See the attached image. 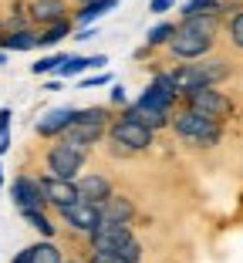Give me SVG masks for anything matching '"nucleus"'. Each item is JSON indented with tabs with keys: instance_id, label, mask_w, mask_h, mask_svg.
Masks as SVG:
<instances>
[{
	"instance_id": "79ce46f5",
	"label": "nucleus",
	"mask_w": 243,
	"mask_h": 263,
	"mask_svg": "<svg viewBox=\"0 0 243 263\" xmlns=\"http://www.w3.org/2000/svg\"><path fill=\"white\" fill-rule=\"evenodd\" d=\"M0 189H4V165H0Z\"/></svg>"
},
{
	"instance_id": "2f4dec72",
	"label": "nucleus",
	"mask_w": 243,
	"mask_h": 263,
	"mask_svg": "<svg viewBox=\"0 0 243 263\" xmlns=\"http://www.w3.org/2000/svg\"><path fill=\"white\" fill-rule=\"evenodd\" d=\"M85 263H128V260L122 253H91V250H88V260Z\"/></svg>"
},
{
	"instance_id": "b1692460",
	"label": "nucleus",
	"mask_w": 243,
	"mask_h": 263,
	"mask_svg": "<svg viewBox=\"0 0 243 263\" xmlns=\"http://www.w3.org/2000/svg\"><path fill=\"white\" fill-rule=\"evenodd\" d=\"M223 31H227V41L243 51V4H230V10L223 14Z\"/></svg>"
},
{
	"instance_id": "dca6fc26",
	"label": "nucleus",
	"mask_w": 243,
	"mask_h": 263,
	"mask_svg": "<svg viewBox=\"0 0 243 263\" xmlns=\"http://www.w3.org/2000/svg\"><path fill=\"white\" fill-rule=\"evenodd\" d=\"M27 14H31L34 27H47V24L68 17V0H27Z\"/></svg>"
},
{
	"instance_id": "e433bc0d",
	"label": "nucleus",
	"mask_w": 243,
	"mask_h": 263,
	"mask_svg": "<svg viewBox=\"0 0 243 263\" xmlns=\"http://www.w3.org/2000/svg\"><path fill=\"white\" fill-rule=\"evenodd\" d=\"M152 54H156V47H149V44H145V41H142V44H139V47H135V51H132V58H135V61H149Z\"/></svg>"
},
{
	"instance_id": "ddd939ff",
	"label": "nucleus",
	"mask_w": 243,
	"mask_h": 263,
	"mask_svg": "<svg viewBox=\"0 0 243 263\" xmlns=\"http://www.w3.org/2000/svg\"><path fill=\"white\" fill-rule=\"evenodd\" d=\"M74 122V108H68V105H61V108H47L44 115L34 122V135L44 142H54L64 135V128Z\"/></svg>"
},
{
	"instance_id": "20e7f679",
	"label": "nucleus",
	"mask_w": 243,
	"mask_h": 263,
	"mask_svg": "<svg viewBox=\"0 0 243 263\" xmlns=\"http://www.w3.org/2000/svg\"><path fill=\"white\" fill-rule=\"evenodd\" d=\"M179 105H186V108H193V111H203V115L216 118V122H227V118L233 115V98H230L223 88H216V85L182 91V101H179Z\"/></svg>"
},
{
	"instance_id": "6e6552de",
	"label": "nucleus",
	"mask_w": 243,
	"mask_h": 263,
	"mask_svg": "<svg viewBox=\"0 0 243 263\" xmlns=\"http://www.w3.org/2000/svg\"><path fill=\"white\" fill-rule=\"evenodd\" d=\"M58 216H61V223L68 226L71 233H78V236H85V240H88V236L95 233V226L102 223V206L78 199V202H71V206L58 209Z\"/></svg>"
},
{
	"instance_id": "f03ea898",
	"label": "nucleus",
	"mask_w": 243,
	"mask_h": 263,
	"mask_svg": "<svg viewBox=\"0 0 243 263\" xmlns=\"http://www.w3.org/2000/svg\"><path fill=\"white\" fill-rule=\"evenodd\" d=\"M169 132L189 148H216L223 142V122L203 115V111H193L186 105L173 111V122H169Z\"/></svg>"
},
{
	"instance_id": "c03bdc74",
	"label": "nucleus",
	"mask_w": 243,
	"mask_h": 263,
	"mask_svg": "<svg viewBox=\"0 0 243 263\" xmlns=\"http://www.w3.org/2000/svg\"><path fill=\"white\" fill-rule=\"evenodd\" d=\"M74 4H88V0H74Z\"/></svg>"
},
{
	"instance_id": "bb28decb",
	"label": "nucleus",
	"mask_w": 243,
	"mask_h": 263,
	"mask_svg": "<svg viewBox=\"0 0 243 263\" xmlns=\"http://www.w3.org/2000/svg\"><path fill=\"white\" fill-rule=\"evenodd\" d=\"M173 34H176V21H159L145 31V44L156 47V51H165V44L173 41Z\"/></svg>"
},
{
	"instance_id": "473e14b6",
	"label": "nucleus",
	"mask_w": 243,
	"mask_h": 263,
	"mask_svg": "<svg viewBox=\"0 0 243 263\" xmlns=\"http://www.w3.org/2000/svg\"><path fill=\"white\" fill-rule=\"evenodd\" d=\"M179 0H149V14H156V17H165V10H173Z\"/></svg>"
},
{
	"instance_id": "7c9ffc66",
	"label": "nucleus",
	"mask_w": 243,
	"mask_h": 263,
	"mask_svg": "<svg viewBox=\"0 0 243 263\" xmlns=\"http://www.w3.org/2000/svg\"><path fill=\"white\" fill-rule=\"evenodd\" d=\"M128 101H132V98H128V91H125V88H122V85H111V91H108V108L122 111V108L128 105Z\"/></svg>"
},
{
	"instance_id": "ea45409f",
	"label": "nucleus",
	"mask_w": 243,
	"mask_h": 263,
	"mask_svg": "<svg viewBox=\"0 0 243 263\" xmlns=\"http://www.w3.org/2000/svg\"><path fill=\"white\" fill-rule=\"evenodd\" d=\"M10 263H31V260H27V250H21V253H14V260H10Z\"/></svg>"
},
{
	"instance_id": "a211bd4d",
	"label": "nucleus",
	"mask_w": 243,
	"mask_h": 263,
	"mask_svg": "<svg viewBox=\"0 0 243 263\" xmlns=\"http://www.w3.org/2000/svg\"><path fill=\"white\" fill-rule=\"evenodd\" d=\"M108 64V54H68V61L58 68L61 78H81L88 71H102Z\"/></svg>"
},
{
	"instance_id": "58836bf2",
	"label": "nucleus",
	"mask_w": 243,
	"mask_h": 263,
	"mask_svg": "<svg viewBox=\"0 0 243 263\" xmlns=\"http://www.w3.org/2000/svg\"><path fill=\"white\" fill-rule=\"evenodd\" d=\"M10 152V135H4V139H0V155H7Z\"/></svg>"
},
{
	"instance_id": "c85d7f7f",
	"label": "nucleus",
	"mask_w": 243,
	"mask_h": 263,
	"mask_svg": "<svg viewBox=\"0 0 243 263\" xmlns=\"http://www.w3.org/2000/svg\"><path fill=\"white\" fill-rule=\"evenodd\" d=\"M115 253H122L128 263H142V260H145V247H142V240H139V236H128V240L122 243V247H118Z\"/></svg>"
},
{
	"instance_id": "423d86ee",
	"label": "nucleus",
	"mask_w": 243,
	"mask_h": 263,
	"mask_svg": "<svg viewBox=\"0 0 243 263\" xmlns=\"http://www.w3.org/2000/svg\"><path fill=\"white\" fill-rule=\"evenodd\" d=\"M108 139L118 142V145H128L132 152L142 155V152H149V148L156 145V132L145 128V125H139V122H132V118L115 115L111 125H108Z\"/></svg>"
},
{
	"instance_id": "c9c22d12",
	"label": "nucleus",
	"mask_w": 243,
	"mask_h": 263,
	"mask_svg": "<svg viewBox=\"0 0 243 263\" xmlns=\"http://www.w3.org/2000/svg\"><path fill=\"white\" fill-rule=\"evenodd\" d=\"M10 122H14V111L4 105V108H0V139H4V135H10Z\"/></svg>"
},
{
	"instance_id": "f257e3e1",
	"label": "nucleus",
	"mask_w": 243,
	"mask_h": 263,
	"mask_svg": "<svg viewBox=\"0 0 243 263\" xmlns=\"http://www.w3.org/2000/svg\"><path fill=\"white\" fill-rule=\"evenodd\" d=\"M169 71V78H173V85L182 91H193V88H206V85H216L220 88L223 81H230L233 78V64L227 61V58H216V54H206L199 58V61H176Z\"/></svg>"
},
{
	"instance_id": "a19ab883",
	"label": "nucleus",
	"mask_w": 243,
	"mask_h": 263,
	"mask_svg": "<svg viewBox=\"0 0 243 263\" xmlns=\"http://www.w3.org/2000/svg\"><path fill=\"white\" fill-rule=\"evenodd\" d=\"M4 64H7V51H0V68H4Z\"/></svg>"
},
{
	"instance_id": "72a5a7b5",
	"label": "nucleus",
	"mask_w": 243,
	"mask_h": 263,
	"mask_svg": "<svg viewBox=\"0 0 243 263\" xmlns=\"http://www.w3.org/2000/svg\"><path fill=\"white\" fill-rule=\"evenodd\" d=\"M108 155H115V159H135L139 152H132L128 145H118V142H111V139H108Z\"/></svg>"
},
{
	"instance_id": "412c9836",
	"label": "nucleus",
	"mask_w": 243,
	"mask_h": 263,
	"mask_svg": "<svg viewBox=\"0 0 243 263\" xmlns=\"http://www.w3.org/2000/svg\"><path fill=\"white\" fill-rule=\"evenodd\" d=\"M17 213H21V219L38 233L41 240H54L58 236V223L47 216V209H17Z\"/></svg>"
},
{
	"instance_id": "7ed1b4c3",
	"label": "nucleus",
	"mask_w": 243,
	"mask_h": 263,
	"mask_svg": "<svg viewBox=\"0 0 243 263\" xmlns=\"http://www.w3.org/2000/svg\"><path fill=\"white\" fill-rule=\"evenodd\" d=\"M44 172L58 179H78L85 172V162H88V148L81 145H71L68 139H54L51 145L44 148Z\"/></svg>"
},
{
	"instance_id": "4c0bfd02",
	"label": "nucleus",
	"mask_w": 243,
	"mask_h": 263,
	"mask_svg": "<svg viewBox=\"0 0 243 263\" xmlns=\"http://www.w3.org/2000/svg\"><path fill=\"white\" fill-rule=\"evenodd\" d=\"M61 88H64V78L61 74H58V78H47V81H44V91H61Z\"/></svg>"
},
{
	"instance_id": "c756f323",
	"label": "nucleus",
	"mask_w": 243,
	"mask_h": 263,
	"mask_svg": "<svg viewBox=\"0 0 243 263\" xmlns=\"http://www.w3.org/2000/svg\"><path fill=\"white\" fill-rule=\"evenodd\" d=\"M81 91H85V88H102V85H111V74L108 71H95V74H81Z\"/></svg>"
},
{
	"instance_id": "5701e85b",
	"label": "nucleus",
	"mask_w": 243,
	"mask_h": 263,
	"mask_svg": "<svg viewBox=\"0 0 243 263\" xmlns=\"http://www.w3.org/2000/svg\"><path fill=\"white\" fill-rule=\"evenodd\" d=\"M27 250V260L31 263H64L68 256H64V250L58 247L54 240H38L31 243V247H24Z\"/></svg>"
},
{
	"instance_id": "f8f14e48",
	"label": "nucleus",
	"mask_w": 243,
	"mask_h": 263,
	"mask_svg": "<svg viewBox=\"0 0 243 263\" xmlns=\"http://www.w3.org/2000/svg\"><path fill=\"white\" fill-rule=\"evenodd\" d=\"M173 111L176 108H152V105H142V101L135 98V101H128L118 115L132 118V122L145 125V128H152V132H165V128H169V122H173Z\"/></svg>"
},
{
	"instance_id": "a18cd8bd",
	"label": "nucleus",
	"mask_w": 243,
	"mask_h": 263,
	"mask_svg": "<svg viewBox=\"0 0 243 263\" xmlns=\"http://www.w3.org/2000/svg\"><path fill=\"white\" fill-rule=\"evenodd\" d=\"M0 34H4V24H0Z\"/></svg>"
},
{
	"instance_id": "a878e982",
	"label": "nucleus",
	"mask_w": 243,
	"mask_h": 263,
	"mask_svg": "<svg viewBox=\"0 0 243 263\" xmlns=\"http://www.w3.org/2000/svg\"><path fill=\"white\" fill-rule=\"evenodd\" d=\"M115 115H118V111L108 108V105H85V108H74V118H78V122L105 125V128L111 125V118H115Z\"/></svg>"
},
{
	"instance_id": "37998d69",
	"label": "nucleus",
	"mask_w": 243,
	"mask_h": 263,
	"mask_svg": "<svg viewBox=\"0 0 243 263\" xmlns=\"http://www.w3.org/2000/svg\"><path fill=\"white\" fill-rule=\"evenodd\" d=\"M64 263H81V260H64Z\"/></svg>"
},
{
	"instance_id": "6ab92c4d",
	"label": "nucleus",
	"mask_w": 243,
	"mask_h": 263,
	"mask_svg": "<svg viewBox=\"0 0 243 263\" xmlns=\"http://www.w3.org/2000/svg\"><path fill=\"white\" fill-rule=\"evenodd\" d=\"M34 47H38V27H21V31L0 34V51H7V54H24Z\"/></svg>"
},
{
	"instance_id": "4be33fe9",
	"label": "nucleus",
	"mask_w": 243,
	"mask_h": 263,
	"mask_svg": "<svg viewBox=\"0 0 243 263\" xmlns=\"http://www.w3.org/2000/svg\"><path fill=\"white\" fill-rule=\"evenodd\" d=\"M0 24H4V31H21V27H34L31 14H27V0H10L7 10L0 14Z\"/></svg>"
},
{
	"instance_id": "aec40b11",
	"label": "nucleus",
	"mask_w": 243,
	"mask_h": 263,
	"mask_svg": "<svg viewBox=\"0 0 243 263\" xmlns=\"http://www.w3.org/2000/svg\"><path fill=\"white\" fill-rule=\"evenodd\" d=\"M71 34H74V21H71V14L68 17H61V21H54V24H47V27H38V47H58L61 41H68Z\"/></svg>"
},
{
	"instance_id": "49530a36",
	"label": "nucleus",
	"mask_w": 243,
	"mask_h": 263,
	"mask_svg": "<svg viewBox=\"0 0 243 263\" xmlns=\"http://www.w3.org/2000/svg\"><path fill=\"white\" fill-rule=\"evenodd\" d=\"M233 4H243V0H233Z\"/></svg>"
},
{
	"instance_id": "393cba45",
	"label": "nucleus",
	"mask_w": 243,
	"mask_h": 263,
	"mask_svg": "<svg viewBox=\"0 0 243 263\" xmlns=\"http://www.w3.org/2000/svg\"><path fill=\"white\" fill-rule=\"evenodd\" d=\"M233 0H182L179 4V17H189V14H227Z\"/></svg>"
},
{
	"instance_id": "cd10ccee",
	"label": "nucleus",
	"mask_w": 243,
	"mask_h": 263,
	"mask_svg": "<svg viewBox=\"0 0 243 263\" xmlns=\"http://www.w3.org/2000/svg\"><path fill=\"white\" fill-rule=\"evenodd\" d=\"M68 61V51H54V54H44V58H38V61L31 64V74H38V78H47V74H58V68Z\"/></svg>"
},
{
	"instance_id": "4468645a",
	"label": "nucleus",
	"mask_w": 243,
	"mask_h": 263,
	"mask_svg": "<svg viewBox=\"0 0 243 263\" xmlns=\"http://www.w3.org/2000/svg\"><path fill=\"white\" fill-rule=\"evenodd\" d=\"M74 182H78V196L85 202H95V206H102V202L115 193V182H111L105 172H81Z\"/></svg>"
},
{
	"instance_id": "0eeeda50",
	"label": "nucleus",
	"mask_w": 243,
	"mask_h": 263,
	"mask_svg": "<svg viewBox=\"0 0 243 263\" xmlns=\"http://www.w3.org/2000/svg\"><path fill=\"white\" fill-rule=\"evenodd\" d=\"M139 101H142V105H152V108H179L182 95H179V88L173 85L169 71L156 68V71H152V78H149V85L142 88Z\"/></svg>"
},
{
	"instance_id": "39448f33",
	"label": "nucleus",
	"mask_w": 243,
	"mask_h": 263,
	"mask_svg": "<svg viewBox=\"0 0 243 263\" xmlns=\"http://www.w3.org/2000/svg\"><path fill=\"white\" fill-rule=\"evenodd\" d=\"M213 47H216V37L199 34V31H186V27L176 24V34L165 44V54L173 58V61H199V58L213 54Z\"/></svg>"
},
{
	"instance_id": "9d476101",
	"label": "nucleus",
	"mask_w": 243,
	"mask_h": 263,
	"mask_svg": "<svg viewBox=\"0 0 243 263\" xmlns=\"http://www.w3.org/2000/svg\"><path fill=\"white\" fill-rule=\"evenodd\" d=\"M128 236H135L132 223H111V219H102V223L95 226V233L88 236V250H91V253H115Z\"/></svg>"
},
{
	"instance_id": "f3484780",
	"label": "nucleus",
	"mask_w": 243,
	"mask_h": 263,
	"mask_svg": "<svg viewBox=\"0 0 243 263\" xmlns=\"http://www.w3.org/2000/svg\"><path fill=\"white\" fill-rule=\"evenodd\" d=\"M139 216V206H135L132 196L125 193H111L108 199L102 202V219H111V223H132Z\"/></svg>"
},
{
	"instance_id": "1a4fd4ad",
	"label": "nucleus",
	"mask_w": 243,
	"mask_h": 263,
	"mask_svg": "<svg viewBox=\"0 0 243 263\" xmlns=\"http://www.w3.org/2000/svg\"><path fill=\"white\" fill-rule=\"evenodd\" d=\"M38 182H41V193H44V199H47V209H64V206H71V202L81 199L74 179H58V176H51V172L41 169Z\"/></svg>"
},
{
	"instance_id": "f704fd0d",
	"label": "nucleus",
	"mask_w": 243,
	"mask_h": 263,
	"mask_svg": "<svg viewBox=\"0 0 243 263\" xmlns=\"http://www.w3.org/2000/svg\"><path fill=\"white\" fill-rule=\"evenodd\" d=\"M98 37V24H88V27H74V34H71V41H91Z\"/></svg>"
},
{
	"instance_id": "2eb2a0df",
	"label": "nucleus",
	"mask_w": 243,
	"mask_h": 263,
	"mask_svg": "<svg viewBox=\"0 0 243 263\" xmlns=\"http://www.w3.org/2000/svg\"><path fill=\"white\" fill-rule=\"evenodd\" d=\"M61 139H68L71 145H81V148L91 152L95 145H102V142L108 139V128H105V125H91V122H78V118H74V122L64 128Z\"/></svg>"
},
{
	"instance_id": "9b49d317",
	"label": "nucleus",
	"mask_w": 243,
	"mask_h": 263,
	"mask_svg": "<svg viewBox=\"0 0 243 263\" xmlns=\"http://www.w3.org/2000/svg\"><path fill=\"white\" fill-rule=\"evenodd\" d=\"M10 199L17 209H47V199L41 193L38 172H17L10 182Z\"/></svg>"
}]
</instances>
